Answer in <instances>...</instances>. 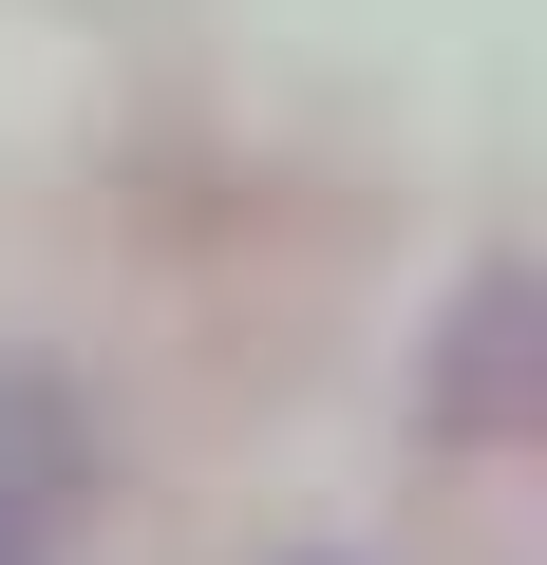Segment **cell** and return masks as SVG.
<instances>
[{"mask_svg": "<svg viewBox=\"0 0 547 565\" xmlns=\"http://www.w3.org/2000/svg\"><path fill=\"white\" fill-rule=\"evenodd\" d=\"M76 490H95V434L39 359H0V565H57L76 546Z\"/></svg>", "mask_w": 547, "mask_h": 565, "instance_id": "6da1fadb", "label": "cell"}, {"mask_svg": "<svg viewBox=\"0 0 547 565\" xmlns=\"http://www.w3.org/2000/svg\"><path fill=\"white\" fill-rule=\"evenodd\" d=\"M509 340H528V282H472V321H453V415H509Z\"/></svg>", "mask_w": 547, "mask_h": 565, "instance_id": "7a4b0ae2", "label": "cell"}]
</instances>
